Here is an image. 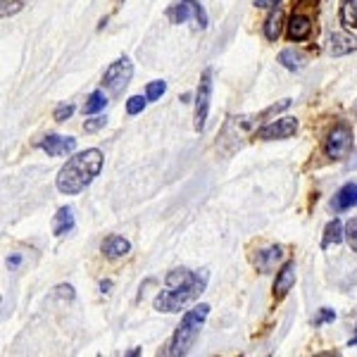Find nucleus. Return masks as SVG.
Returning <instances> with one entry per match:
<instances>
[{
  "label": "nucleus",
  "instance_id": "f257e3e1",
  "mask_svg": "<svg viewBox=\"0 0 357 357\" xmlns=\"http://www.w3.org/2000/svg\"><path fill=\"white\" fill-rule=\"evenodd\" d=\"M207 281H210V272L200 269V272H191L186 267H176L165 276V291H160L153 301V307L158 312L174 314L181 312L188 303H193L200 293L205 291Z\"/></svg>",
  "mask_w": 357,
  "mask_h": 357
},
{
  "label": "nucleus",
  "instance_id": "f03ea898",
  "mask_svg": "<svg viewBox=\"0 0 357 357\" xmlns=\"http://www.w3.org/2000/svg\"><path fill=\"white\" fill-rule=\"evenodd\" d=\"M102 162H105V155H102L100 148H89V151L72 155L55 176L57 191L65 195H77L86 191L96 181V176L100 174Z\"/></svg>",
  "mask_w": 357,
  "mask_h": 357
},
{
  "label": "nucleus",
  "instance_id": "7ed1b4c3",
  "mask_svg": "<svg viewBox=\"0 0 357 357\" xmlns=\"http://www.w3.org/2000/svg\"><path fill=\"white\" fill-rule=\"evenodd\" d=\"M207 314H210V305H207V303L193 305V307L188 310L186 314H183L181 324L176 326L172 341L167 343V348L160 355L183 357V355L191 353V348H193L195 341H198V336H200V329H203Z\"/></svg>",
  "mask_w": 357,
  "mask_h": 357
},
{
  "label": "nucleus",
  "instance_id": "20e7f679",
  "mask_svg": "<svg viewBox=\"0 0 357 357\" xmlns=\"http://www.w3.org/2000/svg\"><path fill=\"white\" fill-rule=\"evenodd\" d=\"M167 20L172 22V24H186L188 20L195 22V26L198 29H207L210 26V20H207V13L205 8L198 3V0H176L174 5H169L167 8Z\"/></svg>",
  "mask_w": 357,
  "mask_h": 357
},
{
  "label": "nucleus",
  "instance_id": "39448f33",
  "mask_svg": "<svg viewBox=\"0 0 357 357\" xmlns=\"http://www.w3.org/2000/svg\"><path fill=\"white\" fill-rule=\"evenodd\" d=\"M324 158L329 160H343L345 155L353 151V129L348 122H338L324 138Z\"/></svg>",
  "mask_w": 357,
  "mask_h": 357
},
{
  "label": "nucleus",
  "instance_id": "423d86ee",
  "mask_svg": "<svg viewBox=\"0 0 357 357\" xmlns=\"http://www.w3.org/2000/svg\"><path fill=\"white\" fill-rule=\"evenodd\" d=\"M131 77H134V62L126 55H122L119 60H114L112 65L105 69V74H102V86H105L110 93L119 96L126 86H129Z\"/></svg>",
  "mask_w": 357,
  "mask_h": 357
},
{
  "label": "nucleus",
  "instance_id": "0eeeda50",
  "mask_svg": "<svg viewBox=\"0 0 357 357\" xmlns=\"http://www.w3.org/2000/svg\"><path fill=\"white\" fill-rule=\"evenodd\" d=\"M212 69H205L203 77H200L198 91H195V114H193V129L203 131L207 122V112H210V102H212Z\"/></svg>",
  "mask_w": 357,
  "mask_h": 357
},
{
  "label": "nucleus",
  "instance_id": "6e6552de",
  "mask_svg": "<svg viewBox=\"0 0 357 357\" xmlns=\"http://www.w3.org/2000/svg\"><path fill=\"white\" fill-rule=\"evenodd\" d=\"M298 119L296 117H281V119H274V122L260 126L255 131V138L260 141H284V138H291L296 136L298 131Z\"/></svg>",
  "mask_w": 357,
  "mask_h": 357
},
{
  "label": "nucleus",
  "instance_id": "1a4fd4ad",
  "mask_svg": "<svg viewBox=\"0 0 357 357\" xmlns=\"http://www.w3.org/2000/svg\"><path fill=\"white\" fill-rule=\"evenodd\" d=\"M38 148L45 151L50 158H65V155H72L77 151V138L74 136H57V134H50L45 136Z\"/></svg>",
  "mask_w": 357,
  "mask_h": 357
},
{
  "label": "nucleus",
  "instance_id": "9d476101",
  "mask_svg": "<svg viewBox=\"0 0 357 357\" xmlns=\"http://www.w3.org/2000/svg\"><path fill=\"white\" fill-rule=\"evenodd\" d=\"M296 279H298V267H296V260H289L281 264V269L276 272V281H274V298H284L293 286H296Z\"/></svg>",
  "mask_w": 357,
  "mask_h": 357
},
{
  "label": "nucleus",
  "instance_id": "9b49d317",
  "mask_svg": "<svg viewBox=\"0 0 357 357\" xmlns=\"http://www.w3.org/2000/svg\"><path fill=\"white\" fill-rule=\"evenodd\" d=\"M286 36H289V41H307L310 36H312V20H310L307 15H301L296 13L289 20V24H286Z\"/></svg>",
  "mask_w": 357,
  "mask_h": 357
},
{
  "label": "nucleus",
  "instance_id": "f8f14e48",
  "mask_svg": "<svg viewBox=\"0 0 357 357\" xmlns=\"http://www.w3.org/2000/svg\"><path fill=\"white\" fill-rule=\"evenodd\" d=\"M355 205H357V181H348L338 188L336 195H333L331 210L333 212H348V210H353Z\"/></svg>",
  "mask_w": 357,
  "mask_h": 357
},
{
  "label": "nucleus",
  "instance_id": "ddd939ff",
  "mask_svg": "<svg viewBox=\"0 0 357 357\" xmlns=\"http://www.w3.org/2000/svg\"><path fill=\"white\" fill-rule=\"evenodd\" d=\"M281 260H284V245H269L257 252V257L252 260V264L257 267V272L269 274Z\"/></svg>",
  "mask_w": 357,
  "mask_h": 357
},
{
  "label": "nucleus",
  "instance_id": "4468645a",
  "mask_svg": "<svg viewBox=\"0 0 357 357\" xmlns=\"http://www.w3.org/2000/svg\"><path fill=\"white\" fill-rule=\"evenodd\" d=\"M357 50V38L353 36V33L348 31H336L331 33L329 38V53L333 57H343V55H350Z\"/></svg>",
  "mask_w": 357,
  "mask_h": 357
},
{
  "label": "nucleus",
  "instance_id": "2eb2a0df",
  "mask_svg": "<svg viewBox=\"0 0 357 357\" xmlns=\"http://www.w3.org/2000/svg\"><path fill=\"white\" fill-rule=\"evenodd\" d=\"M102 252H105V257H110V260H119V257H126L131 252V243L124 236L112 234L102 241Z\"/></svg>",
  "mask_w": 357,
  "mask_h": 357
},
{
  "label": "nucleus",
  "instance_id": "dca6fc26",
  "mask_svg": "<svg viewBox=\"0 0 357 357\" xmlns=\"http://www.w3.org/2000/svg\"><path fill=\"white\" fill-rule=\"evenodd\" d=\"M281 31H284V10L281 8H272L267 15V20H264L262 24V33L267 41H276V38L281 36Z\"/></svg>",
  "mask_w": 357,
  "mask_h": 357
},
{
  "label": "nucleus",
  "instance_id": "f3484780",
  "mask_svg": "<svg viewBox=\"0 0 357 357\" xmlns=\"http://www.w3.org/2000/svg\"><path fill=\"white\" fill-rule=\"evenodd\" d=\"M345 238V227L341 220H331L329 224L324 227V236H321V248H331V245H338L343 243Z\"/></svg>",
  "mask_w": 357,
  "mask_h": 357
},
{
  "label": "nucleus",
  "instance_id": "a211bd4d",
  "mask_svg": "<svg viewBox=\"0 0 357 357\" xmlns=\"http://www.w3.org/2000/svg\"><path fill=\"white\" fill-rule=\"evenodd\" d=\"M74 231V210L72 207H60L53 220V234L55 236H65Z\"/></svg>",
  "mask_w": 357,
  "mask_h": 357
},
{
  "label": "nucleus",
  "instance_id": "6ab92c4d",
  "mask_svg": "<svg viewBox=\"0 0 357 357\" xmlns=\"http://www.w3.org/2000/svg\"><path fill=\"white\" fill-rule=\"evenodd\" d=\"M338 20L345 29H357V0H341Z\"/></svg>",
  "mask_w": 357,
  "mask_h": 357
},
{
  "label": "nucleus",
  "instance_id": "aec40b11",
  "mask_svg": "<svg viewBox=\"0 0 357 357\" xmlns=\"http://www.w3.org/2000/svg\"><path fill=\"white\" fill-rule=\"evenodd\" d=\"M107 107V96H105V91H93V93L89 96V100L84 102V114H100L102 110Z\"/></svg>",
  "mask_w": 357,
  "mask_h": 357
},
{
  "label": "nucleus",
  "instance_id": "412c9836",
  "mask_svg": "<svg viewBox=\"0 0 357 357\" xmlns=\"http://www.w3.org/2000/svg\"><path fill=\"white\" fill-rule=\"evenodd\" d=\"M279 62L284 65L289 72H301V69L305 67V57L301 53H296V50H281L279 53Z\"/></svg>",
  "mask_w": 357,
  "mask_h": 357
},
{
  "label": "nucleus",
  "instance_id": "4be33fe9",
  "mask_svg": "<svg viewBox=\"0 0 357 357\" xmlns=\"http://www.w3.org/2000/svg\"><path fill=\"white\" fill-rule=\"evenodd\" d=\"M29 5V0H0V15L3 17H13L20 10H24Z\"/></svg>",
  "mask_w": 357,
  "mask_h": 357
},
{
  "label": "nucleus",
  "instance_id": "5701e85b",
  "mask_svg": "<svg viewBox=\"0 0 357 357\" xmlns=\"http://www.w3.org/2000/svg\"><path fill=\"white\" fill-rule=\"evenodd\" d=\"M165 91H167V82H162V79H155V82H151V84L146 86V98H148V102L160 100V98L165 96Z\"/></svg>",
  "mask_w": 357,
  "mask_h": 357
},
{
  "label": "nucleus",
  "instance_id": "b1692460",
  "mask_svg": "<svg viewBox=\"0 0 357 357\" xmlns=\"http://www.w3.org/2000/svg\"><path fill=\"white\" fill-rule=\"evenodd\" d=\"M146 102H148V98H143V96H131L129 100H126V114H141L143 110H146Z\"/></svg>",
  "mask_w": 357,
  "mask_h": 357
},
{
  "label": "nucleus",
  "instance_id": "393cba45",
  "mask_svg": "<svg viewBox=\"0 0 357 357\" xmlns=\"http://www.w3.org/2000/svg\"><path fill=\"white\" fill-rule=\"evenodd\" d=\"M345 241L353 248V252H357V217L348 220V224H345Z\"/></svg>",
  "mask_w": 357,
  "mask_h": 357
},
{
  "label": "nucleus",
  "instance_id": "a878e982",
  "mask_svg": "<svg viewBox=\"0 0 357 357\" xmlns=\"http://www.w3.org/2000/svg\"><path fill=\"white\" fill-rule=\"evenodd\" d=\"M105 124H107V117H102V114H93V117L84 122V131H86V134H93V131L102 129Z\"/></svg>",
  "mask_w": 357,
  "mask_h": 357
},
{
  "label": "nucleus",
  "instance_id": "bb28decb",
  "mask_svg": "<svg viewBox=\"0 0 357 357\" xmlns=\"http://www.w3.org/2000/svg\"><path fill=\"white\" fill-rule=\"evenodd\" d=\"M74 110H77V107H74V105H67V102H62V105H57V107H55V112H53L55 122H67V119L74 114Z\"/></svg>",
  "mask_w": 357,
  "mask_h": 357
},
{
  "label": "nucleus",
  "instance_id": "cd10ccee",
  "mask_svg": "<svg viewBox=\"0 0 357 357\" xmlns=\"http://www.w3.org/2000/svg\"><path fill=\"white\" fill-rule=\"evenodd\" d=\"M336 319V310L331 307H321L319 310V317H314V326H321V324H329V321Z\"/></svg>",
  "mask_w": 357,
  "mask_h": 357
},
{
  "label": "nucleus",
  "instance_id": "c85d7f7f",
  "mask_svg": "<svg viewBox=\"0 0 357 357\" xmlns=\"http://www.w3.org/2000/svg\"><path fill=\"white\" fill-rule=\"evenodd\" d=\"M281 0H255V8H260V10H272L276 8Z\"/></svg>",
  "mask_w": 357,
  "mask_h": 357
},
{
  "label": "nucleus",
  "instance_id": "c756f323",
  "mask_svg": "<svg viewBox=\"0 0 357 357\" xmlns=\"http://www.w3.org/2000/svg\"><path fill=\"white\" fill-rule=\"evenodd\" d=\"M57 293H60V296H67L69 301H74V289H72V286H57Z\"/></svg>",
  "mask_w": 357,
  "mask_h": 357
},
{
  "label": "nucleus",
  "instance_id": "7c9ffc66",
  "mask_svg": "<svg viewBox=\"0 0 357 357\" xmlns=\"http://www.w3.org/2000/svg\"><path fill=\"white\" fill-rule=\"evenodd\" d=\"M20 264H22V255H20V252H15L13 257H8V267L10 269H17Z\"/></svg>",
  "mask_w": 357,
  "mask_h": 357
},
{
  "label": "nucleus",
  "instance_id": "2f4dec72",
  "mask_svg": "<svg viewBox=\"0 0 357 357\" xmlns=\"http://www.w3.org/2000/svg\"><path fill=\"white\" fill-rule=\"evenodd\" d=\"M110 289H112V281H102V284H100L102 293H110Z\"/></svg>",
  "mask_w": 357,
  "mask_h": 357
},
{
  "label": "nucleus",
  "instance_id": "473e14b6",
  "mask_svg": "<svg viewBox=\"0 0 357 357\" xmlns=\"http://www.w3.org/2000/svg\"><path fill=\"white\" fill-rule=\"evenodd\" d=\"M353 345H357V326H355V333H353V338L348 341V348H353Z\"/></svg>",
  "mask_w": 357,
  "mask_h": 357
},
{
  "label": "nucleus",
  "instance_id": "72a5a7b5",
  "mask_svg": "<svg viewBox=\"0 0 357 357\" xmlns=\"http://www.w3.org/2000/svg\"><path fill=\"white\" fill-rule=\"evenodd\" d=\"M136 355H141V348H134V350H129V353H126V357H136Z\"/></svg>",
  "mask_w": 357,
  "mask_h": 357
},
{
  "label": "nucleus",
  "instance_id": "f704fd0d",
  "mask_svg": "<svg viewBox=\"0 0 357 357\" xmlns=\"http://www.w3.org/2000/svg\"><path fill=\"white\" fill-rule=\"evenodd\" d=\"M355 119H357V102H355Z\"/></svg>",
  "mask_w": 357,
  "mask_h": 357
}]
</instances>
